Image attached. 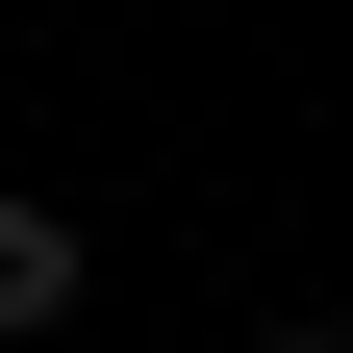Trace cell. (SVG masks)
<instances>
[{"label":"cell","mask_w":353,"mask_h":353,"mask_svg":"<svg viewBox=\"0 0 353 353\" xmlns=\"http://www.w3.org/2000/svg\"><path fill=\"white\" fill-rule=\"evenodd\" d=\"M76 303H101V228H76V202H26V176H0V353H51Z\"/></svg>","instance_id":"obj_1"},{"label":"cell","mask_w":353,"mask_h":353,"mask_svg":"<svg viewBox=\"0 0 353 353\" xmlns=\"http://www.w3.org/2000/svg\"><path fill=\"white\" fill-rule=\"evenodd\" d=\"M252 353H353V328H328V303H278V328H252Z\"/></svg>","instance_id":"obj_2"}]
</instances>
